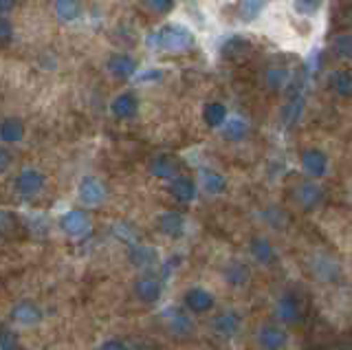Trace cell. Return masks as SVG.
I'll use <instances>...</instances> for the list:
<instances>
[{"instance_id":"1","label":"cell","mask_w":352,"mask_h":350,"mask_svg":"<svg viewBox=\"0 0 352 350\" xmlns=\"http://www.w3.org/2000/svg\"><path fill=\"white\" fill-rule=\"evenodd\" d=\"M150 45L165 53H185L194 47V34L183 25H163L152 34Z\"/></svg>"},{"instance_id":"2","label":"cell","mask_w":352,"mask_h":350,"mask_svg":"<svg viewBox=\"0 0 352 350\" xmlns=\"http://www.w3.org/2000/svg\"><path fill=\"white\" fill-rule=\"evenodd\" d=\"M291 199L297 207H302V210H315V207L322 205L324 201V190H322V185H317L315 181H302L291 190Z\"/></svg>"},{"instance_id":"3","label":"cell","mask_w":352,"mask_h":350,"mask_svg":"<svg viewBox=\"0 0 352 350\" xmlns=\"http://www.w3.org/2000/svg\"><path fill=\"white\" fill-rule=\"evenodd\" d=\"M300 163H302V170L313 179H322L328 174V157H326V152L319 148L304 150L300 157Z\"/></svg>"},{"instance_id":"4","label":"cell","mask_w":352,"mask_h":350,"mask_svg":"<svg viewBox=\"0 0 352 350\" xmlns=\"http://www.w3.org/2000/svg\"><path fill=\"white\" fill-rule=\"evenodd\" d=\"M77 196L80 201L88 207H97L106 201V185L99 181L97 177H84L77 188Z\"/></svg>"},{"instance_id":"5","label":"cell","mask_w":352,"mask_h":350,"mask_svg":"<svg viewBox=\"0 0 352 350\" xmlns=\"http://www.w3.org/2000/svg\"><path fill=\"white\" fill-rule=\"evenodd\" d=\"M60 227L66 236L71 238H82L91 232V218L82 210H71L60 218Z\"/></svg>"},{"instance_id":"6","label":"cell","mask_w":352,"mask_h":350,"mask_svg":"<svg viewBox=\"0 0 352 350\" xmlns=\"http://www.w3.org/2000/svg\"><path fill=\"white\" fill-rule=\"evenodd\" d=\"M275 315H278V320L286 326L291 324H297L302 320V304L300 300L295 298L293 293H284L282 298L275 304Z\"/></svg>"},{"instance_id":"7","label":"cell","mask_w":352,"mask_h":350,"mask_svg":"<svg viewBox=\"0 0 352 350\" xmlns=\"http://www.w3.org/2000/svg\"><path fill=\"white\" fill-rule=\"evenodd\" d=\"M258 346L260 350H282L289 344V335H286L284 328L273 326V324H264L258 331Z\"/></svg>"},{"instance_id":"8","label":"cell","mask_w":352,"mask_h":350,"mask_svg":"<svg viewBox=\"0 0 352 350\" xmlns=\"http://www.w3.org/2000/svg\"><path fill=\"white\" fill-rule=\"evenodd\" d=\"M44 183H47V179H44V174L36 168H27L22 170L18 174L16 179V190L22 194V196H36L44 190Z\"/></svg>"},{"instance_id":"9","label":"cell","mask_w":352,"mask_h":350,"mask_svg":"<svg viewBox=\"0 0 352 350\" xmlns=\"http://www.w3.org/2000/svg\"><path fill=\"white\" fill-rule=\"evenodd\" d=\"M185 306L192 313H209L216 306V300L207 289L194 287V289H190L185 293Z\"/></svg>"},{"instance_id":"10","label":"cell","mask_w":352,"mask_h":350,"mask_svg":"<svg viewBox=\"0 0 352 350\" xmlns=\"http://www.w3.org/2000/svg\"><path fill=\"white\" fill-rule=\"evenodd\" d=\"M106 69L117 80H130L137 73V62L135 58L126 56V53H117V56H110V60L106 62Z\"/></svg>"},{"instance_id":"11","label":"cell","mask_w":352,"mask_h":350,"mask_svg":"<svg viewBox=\"0 0 352 350\" xmlns=\"http://www.w3.org/2000/svg\"><path fill=\"white\" fill-rule=\"evenodd\" d=\"M249 251H251V256L256 262H260V265L264 267H273V265H278V251H275V247L269 243L267 238H253L251 240V245H249Z\"/></svg>"},{"instance_id":"12","label":"cell","mask_w":352,"mask_h":350,"mask_svg":"<svg viewBox=\"0 0 352 350\" xmlns=\"http://www.w3.org/2000/svg\"><path fill=\"white\" fill-rule=\"evenodd\" d=\"M212 328H214V333H218L220 337H234L240 333V328H242V317L236 311H225L212 322Z\"/></svg>"},{"instance_id":"13","label":"cell","mask_w":352,"mask_h":350,"mask_svg":"<svg viewBox=\"0 0 352 350\" xmlns=\"http://www.w3.org/2000/svg\"><path fill=\"white\" fill-rule=\"evenodd\" d=\"M110 111L117 119H132L139 113V100L135 93H121L117 95L113 104H110Z\"/></svg>"},{"instance_id":"14","label":"cell","mask_w":352,"mask_h":350,"mask_svg":"<svg viewBox=\"0 0 352 350\" xmlns=\"http://www.w3.org/2000/svg\"><path fill=\"white\" fill-rule=\"evenodd\" d=\"M161 280L157 278H152V276H143L135 282V293H137V298L141 302H146V304H154V302H159L161 298Z\"/></svg>"},{"instance_id":"15","label":"cell","mask_w":352,"mask_h":350,"mask_svg":"<svg viewBox=\"0 0 352 350\" xmlns=\"http://www.w3.org/2000/svg\"><path fill=\"white\" fill-rule=\"evenodd\" d=\"M157 225L161 234L170 238H181L185 232V216L181 212H165L157 218Z\"/></svg>"},{"instance_id":"16","label":"cell","mask_w":352,"mask_h":350,"mask_svg":"<svg viewBox=\"0 0 352 350\" xmlns=\"http://www.w3.org/2000/svg\"><path fill=\"white\" fill-rule=\"evenodd\" d=\"M14 320L22 326H33L42 320V311L36 302L31 300H22L14 306Z\"/></svg>"},{"instance_id":"17","label":"cell","mask_w":352,"mask_h":350,"mask_svg":"<svg viewBox=\"0 0 352 350\" xmlns=\"http://www.w3.org/2000/svg\"><path fill=\"white\" fill-rule=\"evenodd\" d=\"M150 172L152 177L157 179H163V181H174L176 177H179V163H176L172 157L168 155H161L157 159H152L150 163Z\"/></svg>"},{"instance_id":"18","label":"cell","mask_w":352,"mask_h":350,"mask_svg":"<svg viewBox=\"0 0 352 350\" xmlns=\"http://www.w3.org/2000/svg\"><path fill=\"white\" fill-rule=\"evenodd\" d=\"M313 273L319 280H337L341 276V267L335 258L330 256H315L313 258Z\"/></svg>"},{"instance_id":"19","label":"cell","mask_w":352,"mask_h":350,"mask_svg":"<svg viewBox=\"0 0 352 350\" xmlns=\"http://www.w3.org/2000/svg\"><path fill=\"white\" fill-rule=\"evenodd\" d=\"M25 139V124L16 117H7L0 122V141L3 144H18Z\"/></svg>"},{"instance_id":"20","label":"cell","mask_w":352,"mask_h":350,"mask_svg":"<svg viewBox=\"0 0 352 350\" xmlns=\"http://www.w3.org/2000/svg\"><path fill=\"white\" fill-rule=\"evenodd\" d=\"M170 194L179 203H192L196 199V183L187 177H176L170 183Z\"/></svg>"},{"instance_id":"21","label":"cell","mask_w":352,"mask_h":350,"mask_svg":"<svg viewBox=\"0 0 352 350\" xmlns=\"http://www.w3.org/2000/svg\"><path fill=\"white\" fill-rule=\"evenodd\" d=\"M328 89L339 97H352V71H333L328 75Z\"/></svg>"},{"instance_id":"22","label":"cell","mask_w":352,"mask_h":350,"mask_svg":"<svg viewBox=\"0 0 352 350\" xmlns=\"http://www.w3.org/2000/svg\"><path fill=\"white\" fill-rule=\"evenodd\" d=\"M198 181H201V188L212 196H220L227 190V179L216 170H201V179Z\"/></svg>"},{"instance_id":"23","label":"cell","mask_w":352,"mask_h":350,"mask_svg":"<svg viewBox=\"0 0 352 350\" xmlns=\"http://www.w3.org/2000/svg\"><path fill=\"white\" fill-rule=\"evenodd\" d=\"M223 276H225L227 284H231V287H242V284L249 282V267L245 265V262H240V260H231L225 265Z\"/></svg>"},{"instance_id":"24","label":"cell","mask_w":352,"mask_h":350,"mask_svg":"<svg viewBox=\"0 0 352 350\" xmlns=\"http://www.w3.org/2000/svg\"><path fill=\"white\" fill-rule=\"evenodd\" d=\"M223 137L227 141H234V144H238V141H245L249 137V124L247 119L242 117H231L225 122L223 126Z\"/></svg>"},{"instance_id":"25","label":"cell","mask_w":352,"mask_h":350,"mask_svg":"<svg viewBox=\"0 0 352 350\" xmlns=\"http://www.w3.org/2000/svg\"><path fill=\"white\" fill-rule=\"evenodd\" d=\"M203 122L209 128H223L227 122V108L220 102H209L203 108Z\"/></svg>"},{"instance_id":"26","label":"cell","mask_w":352,"mask_h":350,"mask_svg":"<svg viewBox=\"0 0 352 350\" xmlns=\"http://www.w3.org/2000/svg\"><path fill=\"white\" fill-rule=\"evenodd\" d=\"M165 322L172 328L176 335H190L192 331V322L181 309H168L165 311Z\"/></svg>"},{"instance_id":"27","label":"cell","mask_w":352,"mask_h":350,"mask_svg":"<svg viewBox=\"0 0 352 350\" xmlns=\"http://www.w3.org/2000/svg\"><path fill=\"white\" fill-rule=\"evenodd\" d=\"M55 14L64 23H75L77 18L82 16V5L77 0H58L55 3Z\"/></svg>"},{"instance_id":"28","label":"cell","mask_w":352,"mask_h":350,"mask_svg":"<svg viewBox=\"0 0 352 350\" xmlns=\"http://www.w3.org/2000/svg\"><path fill=\"white\" fill-rule=\"evenodd\" d=\"M302 111H304V97H291L289 104H286L284 111H282V124L289 126V128L295 126L297 122H300Z\"/></svg>"},{"instance_id":"29","label":"cell","mask_w":352,"mask_h":350,"mask_svg":"<svg viewBox=\"0 0 352 350\" xmlns=\"http://www.w3.org/2000/svg\"><path fill=\"white\" fill-rule=\"evenodd\" d=\"M130 262L137 267H150L157 262V251L152 247H143V245H135L130 249Z\"/></svg>"},{"instance_id":"30","label":"cell","mask_w":352,"mask_h":350,"mask_svg":"<svg viewBox=\"0 0 352 350\" xmlns=\"http://www.w3.org/2000/svg\"><path fill=\"white\" fill-rule=\"evenodd\" d=\"M249 51V42L245 38H229L223 45V58L234 60V58H242Z\"/></svg>"},{"instance_id":"31","label":"cell","mask_w":352,"mask_h":350,"mask_svg":"<svg viewBox=\"0 0 352 350\" xmlns=\"http://www.w3.org/2000/svg\"><path fill=\"white\" fill-rule=\"evenodd\" d=\"M333 53L341 60L352 62V34H339L333 40Z\"/></svg>"},{"instance_id":"32","label":"cell","mask_w":352,"mask_h":350,"mask_svg":"<svg viewBox=\"0 0 352 350\" xmlns=\"http://www.w3.org/2000/svg\"><path fill=\"white\" fill-rule=\"evenodd\" d=\"M267 84L271 86V89H282V86L289 82V71L286 69H280V67H273L267 71Z\"/></svg>"},{"instance_id":"33","label":"cell","mask_w":352,"mask_h":350,"mask_svg":"<svg viewBox=\"0 0 352 350\" xmlns=\"http://www.w3.org/2000/svg\"><path fill=\"white\" fill-rule=\"evenodd\" d=\"M324 0H293V7L297 14L302 16H315L319 9H322Z\"/></svg>"},{"instance_id":"34","label":"cell","mask_w":352,"mask_h":350,"mask_svg":"<svg viewBox=\"0 0 352 350\" xmlns=\"http://www.w3.org/2000/svg\"><path fill=\"white\" fill-rule=\"evenodd\" d=\"M262 7H264V0H245V3L240 5V18H245V20L258 18Z\"/></svg>"},{"instance_id":"35","label":"cell","mask_w":352,"mask_h":350,"mask_svg":"<svg viewBox=\"0 0 352 350\" xmlns=\"http://www.w3.org/2000/svg\"><path fill=\"white\" fill-rule=\"evenodd\" d=\"M0 350H18V335L11 328H0Z\"/></svg>"},{"instance_id":"36","label":"cell","mask_w":352,"mask_h":350,"mask_svg":"<svg viewBox=\"0 0 352 350\" xmlns=\"http://www.w3.org/2000/svg\"><path fill=\"white\" fill-rule=\"evenodd\" d=\"M143 5H146L152 14H170L172 7H174V0H143Z\"/></svg>"},{"instance_id":"37","label":"cell","mask_w":352,"mask_h":350,"mask_svg":"<svg viewBox=\"0 0 352 350\" xmlns=\"http://www.w3.org/2000/svg\"><path fill=\"white\" fill-rule=\"evenodd\" d=\"M115 234L124 240V243H130V245H135L137 243V234H135V229H132L130 225H126V223H119L117 227H115Z\"/></svg>"},{"instance_id":"38","label":"cell","mask_w":352,"mask_h":350,"mask_svg":"<svg viewBox=\"0 0 352 350\" xmlns=\"http://www.w3.org/2000/svg\"><path fill=\"white\" fill-rule=\"evenodd\" d=\"M11 40H14V27L9 20L0 18V47H7Z\"/></svg>"},{"instance_id":"39","label":"cell","mask_w":352,"mask_h":350,"mask_svg":"<svg viewBox=\"0 0 352 350\" xmlns=\"http://www.w3.org/2000/svg\"><path fill=\"white\" fill-rule=\"evenodd\" d=\"M9 166H11V152L5 146H0V174H5Z\"/></svg>"},{"instance_id":"40","label":"cell","mask_w":352,"mask_h":350,"mask_svg":"<svg viewBox=\"0 0 352 350\" xmlns=\"http://www.w3.org/2000/svg\"><path fill=\"white\" fill-rule=\"evenodd\" d=\"M99 350H130V348L124 342H119V339H108V342L99 346Z\"/></svg>"},{"instance_id":"41","label":"cell","mask_w":352,"mask_h":350,"mask_svg":"<svg viewBox=\"0 0 352 350\" xmlns=\"http://www.w3.org/2000/svg\"><path fill=\"white\" fill-rule=\"evenodd\" d=\"M14 7H16V0H0V16L9 14Z\"/></svg>"},{"instance_id":"42","label":"cell","mask_w":352,"mask_h":350,"mask_svg":"<svg viewBox=\"0 0 352 350\" xmlns=\"http://www.w3.org/2000/svg\"><path fill=\"white\" fill-rule=\"evenodd\" d=\"M313 350H326V348H313Z\"/></svg>"},{"instance_id":"43","label":"cell","mask_w":352,"mask_h":350,"mask_svg":"<svg viewBox=\"0 0 352 350\" xmlns=\"http://www.w3.org/2000/svg\"><path fill=\"white\" fill-rule=\"evenodd\" d=\"M350 196H352V190H350Z\"/></svg>"}]
</instances>
